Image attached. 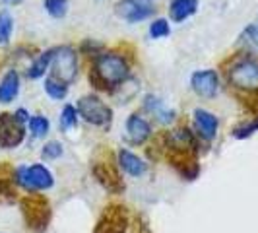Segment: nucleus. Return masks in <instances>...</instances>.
<instances>
[{
  "mask_svg": "<svg viewBox=\"0 0 258 233\" xmlns=\"http://www.w3.org/2000/svg\"><path fill=\"white\" fill-rule=\"evenodd\" d=\"M130 76V66L126 59L116 51H103L93 59V70L90 82L95 90L109 91L122 86Z\"/></svg>",
  "mask_w": 258,
  "mask_h": 233,
  "instance_id": "nucleus-1",
  "label": "nucleus"
},
{
  "mask_svg": "<svg viewBox=\"0 0 258 233\" xmlns=\"http://www.w3.org/2000/svg\"><path fill=\"white\" fill-rule=\"evenodd\" d=\"M91 173L105 191L120 194L124 191V181L120 175V167L116 157L109 150H99L91 157Z\"/></svg>",
  "mask_w": 258,
  "mask_h": 233,
  "instance_id": "nucleus-2",
  "label": "nucleus"
},
{
  "mask_svg": "<svg viewBox=\"0 0 258 233\" xmlns=\"http://www.w3.org/2000/svg\"><path fill=\"white\" fill-rule=\"evenodd\" d=\"M20 210H22V216L26 225L35 233H43L49 223H51V204L49 200L37 193H29L26 194L22 200H20Z\"/></svg>",
  "mask_w": 258,
  "mask_h": 233,
  "instance_id": "nucleus-3",
  "label": "nucleus"
},
{
  "mask_svg": "<svg viewBox=\"0 0 258 233\" xmlns=\"http://www.w3.org/2000/svg\"><path fill=\"white\" fill-rule=\"evenodd\" d=\"M14 179L20 189H24L27 194L39 193V191H49L54 185L51 169L43 163H33V165H20L14 169Z\"/></svg>",
  "mask_w": 258,
  "mask_h": 233,
  "instance_id": "nucleus-4",
  "label": "nucleus"
},
{
  "mask_svg": "<svg viewBox=\"0 0 258 233\" xmlns=\"http://www.w3.org/2000/svg\"><path fill=\"white\" fill-rule=\"evenodd\" d=\"M78 115L82 116L86 123H90L93 127H101V129H109L113 123V109L105 103L103 99L95 93H88L82 95L76 103Z\"/></svg>",
  "mask_w": 258,
  "mask_h": 233,
  "instance_id": "nucleus-5",
  "label": "nucleus"
},
{
  "mask_svg": "<svg viewBox=\"0 0 258 233\" xmlns=\"http://www.w3.org/2000/svg\"><path fill=\"white\" fill-rule=\"evenodd\" d=\"M227 82L235 90L245 93L258 91V63L254 59H237L227 68Z\"/></svg>",
  "mask_w": 258,
  "mask_h": 233,
  "instance_id": "nucleus-6",
  "label": "nucleus"
},
{
  "mask_svg": "<svg viewBox=\"0 0 258 233\" xmlns=\"http://www.w3.org/2000/svg\"><path fill=\"white\" fill-rule=\"evenodd\" d=\"M51 74L49 76L56 78L66 86H70L78 74V54L76 49L70 45H60L52 47V61H51Z\"/></svg>",
  "mask_w": 258,
  "mask_h": 233,
  "instance_id": "nucleus-7",
  "label": "nucleus"
},
{
  "mask_svg": "<svg viewBox=\"0 0 258 233\" xmlns=\"http://www.w3.org/2000/svg\"><path fill=\"white\" fill-rule=\"evenodd\" d=\"M130 227L128 210L122 204H109L103 208L93 233H126Z\"/></svg>",
  "mask_w": 258,
  "mask_h": 233,
  "instance_id": "nucleus-8",
  "label": "nucleus"
},
{
  "mask_svg": "<svg viewBox=\"0 0 258 233\" xmlns=\"http://www.w3.org/2000/svg\"><path fill=\"white\" fill-rule=\"evenodd\" d=\"M154 14L155 8L150 0H118L115 4V16L128 24L144 22Z\"/></svg>",
  "mask_w": 258,
  "mask_h": 233,
  "instance_id": "nucleus-9",
  "label": "nucleus"
},
{
  "mask_svg": "<svg viewBox=\"0 0 258 233\" xmlns=\"http://www.w3.org/2000/svg\"><path fill=\"white\" fill-rule=\"evenodd\" d=\"M26 140V125L14 113H0V148L14 150Z\"/></svg>",
  "mask_w": 258,
  "mask_h": 233,
  "instance_id": "nucleus-10",
  "label": "nucleus"
},
{
  "mask_svg": "<svg viewBox=\"0 0 258 233\" xmlns=\"http://www.w3.org/2000/svg\"><path fill=\"white\" fill-rule=\"evenodd\" d=\"M190 88L198 97L212 99L220 90V76L216 70L206 68V70H196L190 76Z\"/></svg>",
  "mask_w": 258,
  "mask_h": 233,
  "instance_id": "nucleus-11",
  "label": "nucleus"
},
{
  "mask_svg": "<svg viewBox=\"0 0 258 233\" xmlns=\"http://www.w3.org/2000/svg\"><path fill=\"white\" fill-rule=\"evenodd\" d=\"M192 121H194V130L198 134V138L202 140H214L218 136V129H220V121L214 113H210L206 109H194L192 111Z\"/></svg>",
  "mask_w": 258,
  "mask_h": 233,
  "instance_id": "nucleus-12",
  "label": "nucleus"
},
{
  "mask_svg": "<svg viewBox=\"0 0 258 233\" xmlns=\"http://www.w3.org/2000/svg\"><path fill=\"white\" fill-rule=\"evenodd\" d=\"M150 136H152L150 121H146L138 113H132L126 119V138H128V142L134 144V146H142L144 142H148Z\"/></svg>",
  "mask_w": 258,
  "mask_h": 233,
  "instance_id": "nucleus-13",
  "label": "nucleus"
},
{
  "mask_svg": "<svg viewBox=\"0 0 258 233\" xmlns=\"http://www.w3.org/2000/svg\"><path fill=\"white\" fill-rule=\"evenodd\" d=\"M116 161H118L120 171H124L130 177H142L144 173L148 171V163L138 154L130 152L126 148H120L116 152Z\"/></svg>",
  "mask_w": 258,
  "mask_h": 233,
  "instance_id": "nucleus-14",
  "label": "nucleus"
},
{
  "mask_svg": "<svg viewBox=\"0 0 258 233\" xmlns=\"http://www.w3.org/2000/svg\"><path fill=\"white\" fill-rule=\"evenodd\" d=\"M18 93H20V74L12 68L0 78V103H12Z\"/></svg>",
  "mask_w": 258,
  "mask_h": 233,
  "instance_id": "nucleus-15",
  "label": "nucleus"
},
{
  "mask_svg": "<svg viewBox=\"0 0 258 233\" xmlns=\"http://www.w3.org/2000/svg\"><path fill=\"white\" fill-rule=\"evenodd\" d=\"M198 12V0H173L169 6V16L173 22H184Z\"/></svg>",
  "mask_w": 258,
  "mask_h": 233,
  "instance_id": "nucleus-16",
  "label": "nucleus"
},
{
  "mask_svg": "<svg viewBox=\"0 0 258 233\" xmlns=\"http://www.w3.org/2000/svg\"><path fill=\"white\" fill-rule=\"evenodd\" d=\"M51 61H52V49L41 52L37 59L31 63V66L27 68V78H29V80H39V78H43L45 72L51 68Z\"/></svg>",
  "mask_w": 258,
  "mask_h": 233,
  "instance_id": "nucleus-17",
  "label": "nucleus"
},
{
  "mask_svg": "<svg viewBox=\"0 0 258 233\" xmlns=\"http://www.w3.org/2000/svg\"><path fill=\"white\" fill-rule=\"evenodd\" d=\"M239 45L245 49L248 54H254L258 56V26L256 24H250L246 26L241 35H239Z\"/></svg>",
  "mask_w": 258,
  "mask_h": 233,
  "instance_id": "nucleus-18",
  "label": "nucleus"
},
{
  "mask_svg": "<svg viewBox=\"0 0 258 233\" xmlns=\"http://www.w3.org/2000/svg\"><path fill=\"white\" fill-rule=\"evenodd\" d=\"M144 107L152 113V115H155L161 123H171L173 119H175V111L173 109H163V103L157 99V97H154V95H148L146 99H144Z\"/></svg>",
  "mask_w": 258,
  "mask_h": 233,
  "instance_id": "nucleus-19",
  "label": "nucleus"
},
{
  "mask_svg": "<svg viewBox=\"0 0 258 233\" xmlns=\"http://www.w3.org/2000/svg\"><path fill=\"white\" fill-rule=\"evenodd\" d=\"M16 179H14V167L2 163L0 165V196H14L16 191Z\"/></svg>",
  "mask_w": 258,
  "mask_h": 233,
  "instance_id": "nucleus-20",
  "label": "nucleus"
},
{
  "mask_svg": "<svg viewBox=\"0 0 258 233\" xmlns=\"http://www.w3.org/2000/svg\"><path fill=\"white\" fill-rule=\"evenodd\" d=\"M14 31V18L8 10H0V47H8Z\"/></svg>",
  "mask_w": 258,
  "mask_h": 233,
  "instance_id": "nucleus-21",
  "label": "nucleus"
},
{
  "mask_svg": "<svg viewBox=\"0 0 258 233\" xmlns=\"http://www.w3.org/2000/svg\"><path fill=\"white\" fill-rule=\"evenodd\" d=\"M27 125H29V132H31L33 138H45L49 134V130H51L49 119L43 115H31Z\"/></svg>",
  "mask_w": 258,
  "mask_h": 233,
  "instance_id": "nucleus-22",
  "label": "nucleus"
},
{
  "mask_svg": "<svg viewBox=\"0 0 258 233\" xmlns=\"http://www.w3.org/2000/svg\"><path fill=\"white\" fill-rule=\"evenodd\" d=\"M43 88H45V91H47V95H49L51 99H56V101L64 99L66 95H68V86L62 84V82H58L56 78H52V76L45 78Z\"/></svg>",
  "mask_w": 258,
  "mask_h": 233,
  "instance_id": "nucleus-23",
  "label": "nucleus"
},
{
  "mask_svg": "<svg viewBox=\"0 0 258 233\" xmlns=\"http://www.w3.org/2000/svg\"><path fill=\"white\" fill-rule=\"evenodd\" d=\"M78 109L74 107V105H64L62 107V113H60V119H58V127L64 130H70V129H74L78 125Z\"/></svg>",
  "mask_w": 258,
  "mask_h": 233,
  "instance_id": "nucleus-24",
  "label": "nucleus"
},
{
  "mask_svg": "<svg viewBox=\"0 0 258 233\" xmlns=\"http://www.w3.org/2000/svg\"><path fill=\"white\" fill-rule=\"evenodd\" d=\"M43 6H45V10H47L49 16L60 20V18H64L66 14H68V6L70 4H68V0H45Z\"/></svg>",
  "mask_w": 258,
  "mask_h": 233,
  "instance_id": "nucleus-25",
  "label": "nucleus"
},
{
  "mask_svg": "<svg viewBox=\"0 0 258 233\" xmlns=\"http://www.w3.org/2000/svg\"><path fill=\"white\" fill-rule=\"evenodd\" d=\"M169 33H171V26H169V20H165V18H155L150 24V37L152 39L167 37Z\"/></svg>",
  "mask_w": 258,
  "mask_h": 233,
  "instance_id": "nucleus-26",
  "label": "nucleus"
},
{
  "mask_svg": "<svg viewBox=\"0 0 258 233\" xmlns=\"http://www.w3.org/2000/svg\"><path fill=\"white\" fill-rule=\"evenodd\" d=\"M62 144L56 142V140H49V142L43 146V150H41V157L45 159V161H52V159H58L60 155H62Z\"/></svg>",
  "mask_w": 258,
  "mask_h": 233,
  "instance_id": "nucleus-27",
  "label": "nucleus"
},
{
  "mask_svg": "<svg viewBox=\"0 0 258 233\" xmlns=\"http://www.w3.org/2000/svg\"><path fill=\"white\" fill-rule=\"evenodd\" d=\"M256 130H258V116L256 119H252V121H248V123H243V125L235 127V129H233V136L239 138V140H243V138L252 136Z\"/></svg>",
  "mask_w": 258,
  "mask_h": 233,
  "instance_id": "nucleus-28",
  "label": "nucleus"
},
{
  "mask_svg": "<svg viewBox=\"0 0 258 233\" xmlns=\"http://www.w3.org/2000/svg\"><path fill=\"white\" fill-rule=\"evenodd\" d=\"M80 51L84 52V54H93V59H95L97 54H101V52L105 51V47H103V43H99V41H93V39H86V41L82 43Z\"/></svg>",
  "mask_w": 258,
  "mask_h": 233,
  "instance_id": "nucleus-29",
  "label": "nucleus"
},
{
  "mask_svg": "<svg viewBox=\"0 0 258 233\" xmlns=\"http://www.w3.org/2000/svg\"><path fill=\"white\" fill-rule=\"evenodd\" d=\"M130 233H152V227L146 220V216H136L134 220L130 221Z\"/></svg>",
  "mask_w": 258,
  "mask_h": 233,
  "instance_id": "nucleus-30",
  "label": "nucleus"
},
{
  "mask_svg": "<svg viewBox=\"0 0 258 233\" xmlns=\"http://www.w3.org/2000/svg\"><path fill=\"white\" fill-rule=\"evenodd\" d=\"M14 115H16V119H18V121H20V123H24V125H26V123H29V113H27L26 109H24V107H20V109H16V111H14Z\"/></svg>",
  "mask_w": 258,
  "mask_h": 233,
  "instance_id": "nucleus-31",
  "label": "nucleus"
},
{
  "mask_svg": "<svg viewBox=\"0 0 258 233\" xmlns=\"http://www.w3.org/2000/svg\"><path fill=\"white\" fill-rule=\"evenodd\" d=\"M4 2H8V4H20L22 0H4Z\"/></svg>",
  "mask_w": 258,
  "mask_h": 233,
  "instance_id": "nucleus-32",
  "label": "nucleus"
}]
</instances>
